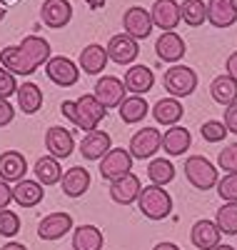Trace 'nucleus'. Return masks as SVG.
<instances>
[{
	"mask_svg": "<svg viewBox=\"0 0 237 250\" xmlns=\"http://www.w3.org/2000/svg\"><path fill=\"white\" fill-rule=\"evenodd\" d=\"M60 110H62V118H68L73 125H78V128L85 130V133L98 130V125L107 115V108L102 105V103L93 93L80 95L78 100H62Z\"/></svg>",
	"mask_w": 237,
	"mask_h": 250,
	"instance_id": "1",
	"label": "nucleus"
},
{
	"mask_svg": "<svg viewBox=\"0 0 237 250\" xmlns=\"http://www.w3.org/2000/svg\"><path fill=\"white\" fill-rule=\"evenodd\" d=\"M135 203L147 220H165L172 213V198L160 185H145Z\"/></svg>",
	"mask_w": 237,
	"mask_h": 250,
	"instance_id": "2",
	"label": "nucleus"
},
{
	"mask_svg": "<svg viewBox=\"0 0 237 250\" xmlns=\"http://www.w3.org/2000/svg\"><path fill=\"white\" fill-rule=\"evenodd\" d=\"M162 85L172 98H187L198 88V73L187 65H170L162 75Z\"/></svg>",
	"mask_w": 237,
	"mask_h": 250,
	"instance_id": "3",
	"label": "nucleus"
},
{
	"mask_svg": "<svg viewBox=\"0 0 237 250\" xmlns=\"http://www.w3.org/2000/svg\"><path fill=\"white\" fill-rule=\"evenodd\" d=\"M185 178L190 180L192 188L198 190H210V188L217 185V168L202 155H192L185 160Z\"/></svg>",
	"mask_w": 237,
	"mask_h": 250,
	"instance_id": "4",
	"label": "nucleus"
},
{
	"mask_svg": "<svg viewBox=\"0 0 237 250\" xmlns=\"http://www.w3.org/2000/svg\"><path fill=\"white\" fill-rule=\"evenodd\" d=\"M107 60L115 62V65H133V62L138 60L140 55V45H138V40L130 38L127 33H118L113 35L110 40H107Z\"/></svg>",
	"mask_w": 237,
	"mask_h": 250,
	"instance_id": "5",
	"label": "nucleus"
},
{
	"mask_svg": "<svg viewBox=\"0 0 237 250\" xmlns=\"http://www.w3.org/2000/svg\"><path fill=\"white\" fill-rule=\"evenodd\" d=\"M100 175L105 180H118L127 173H133V155L127 153L125 148H110L102 158H100Z\"/></svg>",
	"mask_w": 237,
	"mask_h": 250,
	"instance_id": "6",
	"label": "nucleus"
},
{
	"mask_svg": "<svg viewBox=\"0 0 237 250\" xmlns=\"http://www.w3.org/2000/svg\"><path fill=\"white\" fill-rule=\"evenodd\" d=\"M45 73L48 78L60 88H73L80 80V68L78 62H73L65 55H50V60L45 62Z\"/></svg>",
	"mask_w": 237,
	"mask_h": 250,
	"instance_id": "7",
	"label": "nucleus"
},
{
	"mask_svg": "<svg viewBox=\"0 0 237 250\" xmlns=\"http://www.w3.org/2000/svg\"><path fill=\"white\" fill-rule=\"evenodd\" d=\"M162 145V133L158 128H142L138 130L133 138H130V148H127V153L133 155V160H147L153 158Z\"/></svg>",
	"mask_w": 237,
	"mask_h": 250,
	"instance_id": "8",
	"label": "nucleus"
},
{
	"mask_svg": "<svg viewBox=\"0 0 237 250\" xmlns=\"http://www.w3.org/2000/svg\"><path fill=\"white\" fill-rule=\"evenodd\" d=\"M153 18H150V10H145L142 5H130L122 13V33H127L135 40H145L153 33Z\"/></svg>",
	"mask_w": 237,
	"mask_h": 250,
	"instance_id": "9",
	"label": "nucleus"
},
{
	"mask_svg": "<svg viewBox=\"0 0 237 250\" xmlns=\"http://www.w3.org/2000/svg\"><path fill=\"white\" fill-rule=\"evenodd\" d=\"M125 93H127V90H125V83H122L120 78H115V75H102V78H98V80H95V88H93V95L102 103L107 110L118 108L120 103L127 98Z\"/></svg>",
	"mask_w": 237,
	"mask_h": 250,
	"instance_id": "10",
	"label": "nucleus"
},
{
	"mask_svg": "<svg viewBox=\"0 0 237 250\" xmlns=\"http://www.w3.org/2000/svg\"><path fill=\"white\" fill-rule=\"evenodd\" d=\"M73 215L70 213H50L38 223V238L40 240H60L73 230Z\"/></svg>",
	"mask_w": 237,
	"mask_h": 250,
	"instance_id": "11",
	"label": "nucleus"
},
{
	"mask_svg": "<svg viewBox=\"0 0 237 250\" xmlns=\"http://www.w3.org/2000/svg\"><path fill=\"white\" fill-rule=\"evenodd\" d=\"M187 53V45L185 40L175 33V30H165L158 40H155V55L162 60V62H170V65H175L180 62Z\"/></svg>",
	"mask_w": 237,
	"mask_h": 250,
	"instance_id": "12",
	"label": "nucleus"
},
{
	"mask_svg": "<svg viewBox=\"0 0 237 250\" xmlns=\"http://www.w3.org/2000/svg\"><path fill=\"white\" fill-rule=\"evenodd\" d=\"M45 148L53 158L58 160H65L73 155L75 150V138L68 128H62V125H53V128H48L45 133Z\"/></svg>",
	"mask_w": 237,
	"mask_h": 250,
	"instance_id": "13",
	"label": "nucleus"
},
{
	"mask_svg": "<svg viewBox=\"0 0 237 250\" xmlns=\"http://www.w3.org/2000/svg\"><path fill=\"white\" fill-rule=\"evenodd\" d=\"M40 20L48 28H65L73 20V5L70 0H42L40 5Z\"/></svg>",
	"mask_w": 237,
	"mask_h": 250,
	"instance_id": "14",
	"label": "nucleus"
},
{
	"mask_svg": "<svg viewBox=\"0 0 237 250\" xmlns=\"http://www.w3.org/2000/svg\"><path fill=\"white\" fill-rule=\"evenodd\" d=\"M150 18H153V25L165 30H175L180 25V3L178 0H155L153 10H150Z\"/></svg>",
	"mask_w": 237,
	"mask_h": 250,
	"instance_id": "15",
	"label": "nucleus"
},
{
	"mask_svg": "<svg viewBox=\"0 0 237 250\" xmlns=\"http://www.w3.org/2000/svg\"><path fill=\"white\" fill-rule=\"evenodd\" d=\"M140 190H142V183H140V178L135 173H127V175H122V178L110 183V198L118 205H133L138 200Z\"/></svg>",
	"mask_w": 237,
	"mask_h": 250,
	"instance_id": "16",
	"label": "nucleus"
},
{
	"mask_svg": "<svg viewBox=\"0 0 237 250\" xmlns=\"http://www.w3.org/2000/svg\"><path fill=\"white\" fill-rule=\"evenodd\" d=\"M60 188H62V193H65L68 198L85 195V193H88V188H90V170L85 168V165H73L70 170L62 173Z\"/></svg>",
	"mask_w": 237,
	"mask_h": 250,
	"instance_id": "17",
	"label": "nucleus"
},
{
	"mask_svg": "<svg viewBox=\"0 0 237 250\" xmlns=\"http://www.w3.org/2000/svg\"><path fill=\"white\" fill-rule=\"evenodd\" d=\"M28 173V160L20 150H5L0 153V180L5 183H18Z\"/></svg>",
	"mask_w": 237,
	"mask_h": 250,
	"instance_id": "18",
	"label": "nucleus"
},
{
	"mask_svg": "<svg viewBox=\"0 0 237 250\" xmlns=\"http://www.w3.org/2000/svg\"><path fill=\"white\" fill-rule=\"evenodd\" d=\"M107 50L105 45L100 43H90V45H85L80 50V60H78V68L82 73H88V75H100L105 68H107Z\"/></svg>",
	"mask_w": 237,
	"mask_h": 250,
	"instance_id": "19",
	"label": "nucleus"
},
{
	"mask_svg": "<svg viewBox=\"0 0 237 250\" xmlns=\"http://www.w3.org/2000/svg\"><path fill=\"white\" fill-rule=\"evenodd\" d=\"M122 83H125V90H130L133 95H145V93L153 90L155 75H153V70H150L147 65H130L125 70Z\"/></svg>",
	"mask_w": 237,
	"mask_h": 250,
	"instance_id": "20",
	"label": "nucleus"
},
{
	"mask_svg": "<svg viewBox=\"0 0 237 250\" xmlns=\"http://www.w3.org/2000/svg\"><path fill=\"white\" fill-rule=\"evenodd\" d=\"M207 20L215 28H230L237 23V0H207Z\"/></svg>",
	"mask_w": 237,
	"mask_h": 250,
	"instance_id": "21",
	"label": "nucleus"
},
{
	"mask_svg": "<svg viewBox=\"0 0 237 250\" xmlns=\"http://www.w3.org/2000/svg\"><path fill=\"white\" fill-rule=\"evenodd\" d=\"M220 238H222V233L217 230L215 220H198L190 230V240L198 250H215L220 245Z\"/></svg>",
	"mask_w": 237,
	"mask_h": 250,
	"instance_id": "22",
	"label": "nucleus"
},
{
	"mask_svg": "<svg viewBox=\"0 0 237 250\" xmlns=\"http://www.w3.org/2000/svg\"><path fill=\"white\" fill-rule=\"evenodd\" d=\"M0 65L13 75H33L38 68L25 58V53L20 50V45H8L0 50Z\"/></svg>",
	"mask_w": 237,
	"mask_h": 250,
	"instance_id": "23",
	"label": "nucleus"
},
{
	"mask_svg": "<svg viewBox=\"0 0 237 250\" xmlns=\"http://www.w3.org/2000/svg\"><path fill=\"white\" fill-rule=\"evenodd\" d=\"M190 145H192V135L187 128H182V125H170V128L162 133V145L160 148L167 153V155H182L190 150Z\"/></svg>",
	"mask_w": 237,
	"mask_h": 250,
	"instance_id": "24",
	"label": "nucleus"
},
{
	"mask_svg": "<svg viewBox=\"0 0 237 250\" xmlns=\"http://www.w3.org/2000/svg\"><path fill=\"white\" fill-rule=\"evenodd\" d=\"M110 148H113V138L105 130H90L80 143V155L85 160H100Z\"/></svg>",
	"mask_w": 237,
	"mask_h": 250,
	"instance_id": "25",
	"label": "nucleus"
},
{
	"mask_svg": "<svg viewBox=\"0 0 237 250\" xmlns=\"http://www.w3.org/2000/svg\"><path fill=\"white\" fill-rule=\"evenodd\" d=\"M42 198H45V185H40L38 180L23 178L13 185V200L23 208H35L38 203H42Z\"/></svg>",
	"mask_w": 237,
	"mask_h": 250,
	"instance_id": "26",
	"label": "nucleus"
},
{
	"mask_svg": "<svg viewBox=\"0 0 237 250\" xmlns=\"http://www.w3.org/2000/svg\"><path fill=\"white\" fill-rule=\"evenodd\" d=\"M185 115V105L178 98H160L153 105V118L158 125H178Z\"/></svg>",
	"mask_w": 237,
	"mask_h": 250,
	"instance_id": "27",
	"label": "nucleus"
},
{
	"mask_svg": "<svg viewBox=\"0 0 237 250\" xmlns=\"http://www.w3.org/2000/svg\"><path fill=\"white\" fill-rule=\"evenodd\" d=\"M105 238L98 225H78L73 228V250H102Z\"/></svg>",
	"mask_w": 237,
	"mask_h": 250,
	"instance_id": "28",
	"label": "nucleus"
},
{
	"mask_svg": "<svg viewBox=\"0 0 237 250\" xmlns=\"http://www.w3.org/2000/svg\"><path fill=\"white\" fill-rule=\"evenodd\" d=\"M118 113H120V120L127 123V125H138L147 118L150 113V105H147V100L142 95H130V98H125L120 105H118Z\"/></svg>",
	"mask_w": 237,
	"mask_h": 250,
	"instance_id": "29",
	"label": "nucleus"
},
{
	"mask_svg": "<svg viewBox=\"0 0 237 250\" xmlns=\"http://www.w3.org/2000/svg\"><path fill=\"white\" fill-rule=\"evenodd\" d=\"M15 95H18V108L25 115H35L42 108V90H40L38 83L28 80V83H23V85H18Z\"/></svg>",
	"mask_w": 237,
	"mask_h": 250,
	"instance_id": "30",
	"label": "nucleus"
},
{
	"mask_svg": "<svg viewBox=\"0 0 237 250\" xmlns=\"http://www.w3.org/2000/svg\"><path fill=\"white\" fill-rule=\"evenodd\" d=\"M20 50L25 53V58L33 62L35 68L45 65V62L50 60V43H48L45 38H40V35H28V38H23Z\"/></svg>",
	"mask_w": 237,
	"mask_h": 250,
	"instance_id": "31",
	"label": "nucleus"
},
{
	"mask_svg": "<svg viewBox=\"0 0 237 250\" xmlns=\"http://www.w3.org/2000/svg\"><path fill=\"white\" fill-rule=\"evenodd\" d=\"M60 178H62V165H60L58 158H53V155L38 158V163H35V180L40 185H55V183H60Z\"/></svg>",
	"mask_w": 237,
	"mask_h": 250,
	"instance_id": "32",
	"label": "nucleus"
},
{
	"mask_svg": "<svg viewBox=\"0 0 237 250\" xmlns=\"http://www.w3.org/2000/svg\"><path fill=\"white\" fill-rule=\"evenodd\" d=\"M210 95H212V100L217 103V105H230V103L237 100V83L227 73L217 75L212 80V85H210Z\"/></svg>",
	"mask_w": 237,
	"mask_h": 250,
	"instance_id": "33",
	"label": "nucleus"
},
{
	"mask_svg": "<svg viewBox=\"0 0 237 250\" xmlns=\"http://www.w3.org/2000/svg\"><path fill=\"white\" fill-rule=\"evenodd\" d=\"M147 178L153 185H160L165 188L167 183L175 180V165H172V160L167 158H153L147 165Z\"/></svg>",
	"mask_w": 237,
	"mask_h": 250,
	"instance_id": "34",
	"label": "nucleus"
},
{
	"mask_svg": "<svg viewBox=\"0 0 237 250\" xmlns=\"http://www.w3.org/2000/svg\"><path fill=\"white\" fill-rule=\"evenodd\" d=\"M180 18L185 20L187 25H192V28L202 25L207 20V3H205V0H182Z\"/></svg>",
	"mask_w": 237,
	"mask_h": 250,
	"instance_id": "35",
	"label": "nucleus"
},
{
	"mask_svg": "<svg viewBox=\"0 0 237 250\" xmlns=\"http://www.w3.org/2000/svg\"><path fill=\"white\" fill-rule=\"evenodd\" d=\"M215 225L217 230L225 235H237V203H225L217 208V215H215Z\"/></svg>",
	"mask_w": 237,
	"mask_h": 250,
	"instance_id": "36",
	"label": "nucleus"
},
{
	"mask_svg": "<svg viewBox=\"0 0 237 250\" xmlns=\"http://www.w3.org/2000/svg\"><path fill=\"white\" fill-rule=\"evenodd\" d=\"M200 135L205 143H222L225 135H227V128L222 120H207L200 125Z\"/></svg>",
	"mask_w": 237,
	"mask_h": 250,
	"instance_id": "37",
	"label": "nucleus"
},
{
	"mask_svg": "<svg viewBox=\"0 0 237 250\" xmlns=\"http://www.w3.org/2000/svg\"><path fill=\"white\" fill-rule=\"evenodd\" d=\"M20 233V218L18 213H13L10 208L0 210V235L3 238H15Z\"/></svg>",
	"mask_w": 237,
	"mask_h": 250,
	"instance_id": "38",
	"label": "nucleus"
},
{
	"mask_svg": "<svg viewBox=\"0 0 237 250\" xmlns=\"http://www.w3.org/2000/svg\"><path fill=\"white\" fill-rule=\"evenodd\" d=\"M215 188L225 203H237V173H227L222 180H217Z\"/></svg>",
	"mask_w": 237,
	"mask_h": 250,
	"instance_id": "39",
	"label": "nucleus"
},
{
	"mask_svg": "<svg viewBox=\"0 0 237 250\" xmlns=\"http://www.w3.org/2000/svg\"><path fill=\"white\" fill-rule=\"evenodd\" d=\"M217 165L225 170V173H237V143L232 145H225L217 155Z\"/></svg>",
	"mask_w": 237,
	"mask_h": 250,
	"instance_id": "40",
	"label": "nucleus"
},
{
	"mask_svg": "<svg viewBox=\"0 0 237 250\" xmlns=\"http://www.w3.org/2000/svg\"><path fill=\"white\" fill-rule=\"evenodd\" d=\"M18 90V80L13 73H8L3 65H0V98H10Z\"/></svg>",
	"mask_w": 237,
	"mask_h": 250,
	"instance_id": "41",
	"label": "nucleus"
},
{
	"mask_svg": "<svg viewBox=\"0 0 237 250\" xmlns=\"http://www.w3.org/2000/svg\"><path fill=\"white\" fill-rule=\"evenodd\" d=\"M225 128H227V133H235L237 135V100L235 103H230V105H225Z\"/></svg>",
	"mask_w": 237,
	"mask_h": 250,
	"instance_id": "42",
	"label": "nucleus"
},
{
	"mask_svg": "<svg viewBox=\"0 0 237 250\" xmlns=\"http://www.w3.org/2000/svg\"><path fill=\"white\" fill-rule=\"evenodd\" d=\"M13 118H15V108L8 103V98H0V128L10 125Z\"/></svg>",
	"mask_w": 237,
	"mask_h": 250,
	"instance_id": "43",
	"label": "nucleus"
},
{
	"mask_svg": "<svg viewBox=\"0 0 237 250\" xmlns=\"http://www.w3.org/2000/svg\"><path fill=\"white\" fill-rule=\"evenodd\" d=\"M10 200H13V185H8L5 180H0V210L8 208Z\"/></svg>",
	"mask_w": 237,
	"mask_h": 250,
	"instance_id": "44",
	"label": "nucleus"
},
{
	"mask_svg": "<svg viewBox=\"0 0 237 250\" xmlns=\"http://www.w3.org/2000/svg\"><path fill=\"white\" fill-rule=\"evenodd\" d=\"M225 68H227V75H230V78H232V80L237 83V50H235V53H232V55L227 58Z\"/></svg>",
	"mask_w": 237,
	"mask_h": 250,
	"instance_id": "45",
	"label": "nucleus"
},
{
	"mask_svg": "<svg viewBox=\"0 0 237 250\" xmlns=\"http://www.w3.org/2000/svg\"><path fill=\"white\" fill-rule=\"evenodd\" d=\"M0 250H28V248H25L23 243H15V240H10V243H5Z\"/></svg>",
	"mask_w": 237,
	"mask_h": 250,
	"instance_id": "46",
	"label": "nucleus"
},
{
	"mask_svg": "<svg viewBox=\"0 0 237 250\" xmlns=\"http://www.w3.org/2000/svg\"><path fill=\"white\" fill-rule=\"evenodd\" d=\"M153 250H180V245H175V243H158Z\"/></svg>",
	"mask_w": 237,
	"mask_h": 250,
	"instance_id": "47",
	"label": "nucleus"
},
{
	"mask_svg": "<svg viewBox=\"0 0 237 250\" xmlns=\"http://www.w3.org/2000/svg\"><path fill=\"white\" fill-rule=\"evenodd\" d=\"M85 3H88V8H93V10H100L105 5V0H85Z\"/></svg>",
	"mask_w": 237,
	"mask_h": 250,
	"instance_id": "48",
	"label": "nucleus"
},
{
	"mask_svg": "<svg viewBox=\"0 0 237 250\" xmlns=\"http://www.w3.org/2000/svg\"><path fill=\"white\" fill-rule=\"evenodd\" d=\"M5 13H8V8H5V3H0V20L5 18Z\"/></svg>",
	"mask_w": 237,
	"mask_h": 250,
	"instance_id": "49",
	"label": "nucleus"
},
{
	"mask_svg": "<svg viewBox=\"0 0 237 250\" xmlns=\"http://www.w3.org/2000/svg\"><path fill=\"white\" fill-rule=\"evenodd\" d=\"M215 250H235V248H230V245H217Z\"/></svg>",
	"mask_w": 237,
	"mask_h": 250,
	"instance_id": "50",
	"label": "nucleus"
},
{
	"mask_svg": "<svg viewBox=\"0 0 237 250\" xmlns=\"http://www.w3.org/2000/svg\"><path fill=\"white\" fill-rule=\"evenodd\" d=\"M0 3H5V5H8V0H0Z\"/></svg>",
	"mask_w": 237,
	"mask_h": 250,
	"instance_id": "51",
	"label": "nucleus"
}]
</instances>
